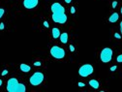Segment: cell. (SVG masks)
<instances>
[{
  "instance_id": "ac0fdd59",
  "label": "cell",
  "mask_w": 122,
  "mask_h": 92,
  "mask_svg": "<svg viewBox=\"0 0 122 92\" xmlns=\"http://www.w3.org/2000/svg\"><path fill=\"white\" fill-rule=\"evenodd\" d=\"M76 13V9H75V7H72L71 8V14H75Z\"/></svg>"
},
{
  "instance_id": "603a6c76",
  "label": "cell",
  "mask_w": 122,
  "mask_h": 92,
  "mask_svg": "<svg viewBox=\"0 0 122 92\" xmlns=\"http://www.w3.org/2000/svg\"><path fill=\"white\" fill-rule=\"evenodd\" d=\"M4 27H5V26H4V23H3V22H2V23H0V29L3 30V29H4Z\"/></svg>"
},
{
  "instance_id": "52a82bcc",
  "label": "cell",
  "mask_w": 122,
  "mask_h": 92,
  "mask_svg": "<svg viewBox=\"0 0 122 92\" xmlns=\"http://www.w3.org/2000/svg\"><path fill=\"white\" fill-rule=\"evenodd\" d=\"M39 3V0H23V6L26 9H34Z\"/></svg>"
},
{
  "instance_id": "8992f818",
  "label": "cell",
  "mask_w": 122,
  "mask_h": 92,
  "mask_svg": "<svg viewBox=\"0 0 122 92\" xmlns=\"http://www.w3.org/2000/svg\"><path fill=\"white\" fill-rule=\"evenodd\" d=\"M51 56H53L56 59H62L65 56V51L60 47L53 46L51 49Z\"/></svg>"
},
{
  "instance_id": "ba28073f",
  "label": "cell",
  "mask_w": 122,
  "mask_h": 92,
  "mask_svg": "<svg viewBox=\"0 0 122 92\" xmlns=\"http://www.w3.org/2000/svg\"><path fill=\"white\" fill-rule=\"evenodd\" d=\"M118 19H119L118 14H117V13H113V14H112V16L110 17L109 21H110V22H116V21L118 20Z\"/></svg>"
},
{
  "instance_id": "484cf974",
  "label": "cell",
  "mask_w": 122,
  "mask_h": 92,
  "mask_svg": "<svg viewBox=\"0 0 122 92\" xmlns=\"http://www.w3.org/2000/svg\"><path fill=\"white\" fill-rule=\"evenodd\" d=\"M120 31H121V34H122V21L120 22Z\"/></svg>"
},
{
  "instance_id": "d4e9b609",
  "label": "cell",
  "mask_w": 122,
  "mask_h": 92,
  "mask_svg": "<svg viewBox=\"0 0 122 92\" xmlns=\"http://www.w3.org/2000/svg\"><path fill=\"white\" fill-rule=\"evenodd\" d=\"M64 1H65L67 4H69V3H71V2H72V0H64Z\"/></svg>"
},
{
  "instance_id": "7402d4cb",
  "label": "cell",
  "mask_w": 122,
  "mask_h": 92,
  "mask_svg": "<svg viewBox=\"0 0 122 92\" xmlns=\"http://www.w3.org/2000/svg\"><path fill=\"white\" fill-rule=\"evenodd\" d=\"M78 84H79V86H80V87H83V86L85 85V84H84L83 82H79Z\"/></svg>"
},
{
  "instance_id": "83f0119b",
  "label": "cell",
  "mask_w": 122,
  "mask_h": 92,
  "mask_svg": "<svg viewBox=\"0 0 122 92\" xmlns=\"http://www.w3.org/2000/svg\"><path fill=\"white\" fill-rule=\"evenodd\" d=\"M121 14H122V8H121Z\"/></svg>"
},
{
  "instance_id": "3957f363",
  "label": "cell",
  "mask_w": 122,
  "mask_h": 92,
  "mask_svg": "<svg viewBox=\"0 0 122 92\" xmlns=\"http://www.w3.org/2000/svg\"><path fill=\"white\" fill-rule=\"evenodd\" d=\"M112 54H113V51L112 49L105 48L102 50V51L100 53V59L103 63H109V62H111V60L112 58Z\"/></svg>"
},
{
  "instance_id": "d6986e66",
  "label": "cell",
  "mask_w": 122,
  "mask_h": 92,
  "mask_svg": "<svg viewBox=\"0 0 122 92\" xmlns=\"http://www.w3.org/2000/svg\"><path fill=\"white\" fill-rule=\"evenodd\" d=\"M116 68H117L116 66H112V67H111V71H112V72H114V71L116 70Z\"/></svg>"
},
{
  "instance_id": "2e32d148",
  "label": "cell",
  "mask_w": 122,
  "mask_h": 92,
  "mask_svg": "<svg viewBox=\"0 0 122 92\" xmlns=\"http://www.w3.org/2000/svg\"><path fill=\"white\" fill-rule=\"evenodd\" d=\"M70 51H75V47L73 45H70Z\"/></svg>"
},
{
  "instance_id": "cb8c5ba5",
  "label": "cell",
  "mask_w": 122,
  "mask_h": 92,
  "mask_svg": "<svg viewBox=\"0 0 122 92\" xmlns=\"http://www.w3.org/2000/svg\"><path fill=\"white\" fill-rule=\"evenodd\" d=\"M44 25H45L46 27H47V28H48V27L50 26V25H49V22H48V21H45V22H44Z\"/></svg>"
},
{
  "instance_id": "7c38bea8",
  "label": "cell",
  "mask_w": 122,
  "mask_h": 92,
  "mask_svg": "<svg viewBox=\"0 0 122 92\" xmlns=\"http://www.w3.org/2000/svg\"><path fill=\"white\" fill-rule=\"evenodd\" d=\"M20 70H21L22 72H24V73H27V72H29L30 70H31V67L28 66V65H26V64H21V65L20 66Z\"/></svg>"
},
{
  "instance_id": "5bb4252c",
  "label": "cell",
  "mask_w": 122,
  "mask_h": 92,
  "mask_svg": "<svg viewBox=\"0 0 122 92\" xmlns=\"http://www.w3.org/2000/svg\"><path fill=\"white\" fill-rule=\"evenodd\" d=\"M4 13H5L4 9H2V8H0V19H1V18L3 17V15H4Z\"/></svg>"
},
{
  "instance_id": "30bf717a",
  "label": "cell",
  "mask_w": 122,
  "mask_h": 92,
  "mask_svg": "<svg viewBox=\"0 0 122 92\" xmlns=\"http://www.w3.org/2000/svg\"><path fill=\"white\" fill-rule=\"evenodd\" d=\"M89 85L90 86H92L93 88H95V89H97V88H99V82H98V81H96V80H91V81H89Z\"/></svg>"
},
{
  "instance_id": "6da1fadb",
  "label": "cell",
  "mask_w": 122,
  "mask_h": 92,
  "mask_svg": "<svg viewBox=\"0 0 122 92\" xmlns=\"http://www.w3.org/2000/svg\"><path fill=\"white\" fill-rule=\"evenodd\" d=\"M51 12H52V20L56 23H59V24H64L68 18L65 14V8L61 5L60 3H53L51 7Z\"/></svg>"
},
{
  "instance_id": "9c48e42d",
  "label": "cell",
  "mask_w": 122,
  "mask_h": 92,
  "mask_svg": "<svg viewBox=\"0 0 122 92\" xmlns=\"http://www.w3.org/2000/svg\"><path fill=\"white\" fill-rule=\"evenodd\" d=\"M60 30L57 28V27H54L53 29H52V37L54 38V39H57V38H59L60 37Z\"/></svg>"
},
{
  "instance_id": "9a60e30c",
  "label": "cell",
  "mask_w": 122,
  "mask_h": 92,
  "mask_svg": "<svg viewBox=\"0 0 122 92\" xmlns=\"http://www.w3.org/2000/svg\"><path fill=\"white\" fill-rule=\"evenodd\" d=\"M114 38H116V39H121V36H120L118 33H114Z\"/></svg>"
},
{
  "instance_id": "5b68a950",
  "label": "cell",
  "mask_w": 122,
  "mask_h": 92,
  "mask_svg": "<svg viewBox=\"0 0 122 92\" xmlns=\"http://www.w3.org/2000/svg\"><path fill=\"white\" fill-rule=\"evenodd\" d=\"M94 69H93V66L90 65V64H84L82 65L80 70H79V74L81 77H82V78H86V77L90 76L91 74L93 73Z\"/></svg>"
},
{
  "instance_id": "e0dca14e",
  "label": "cell",
  "mask_w": 122,
  "mask_h": 92,
  "mask_svg": "<svg viewBox=\"0 0 122 92\" xmlns=\"http://www.w3.org/2000/svg\"><path fill=\"white\" fill-rule=\"evenodd\" d=\"M112 8H115V7L117 6V2H116V1H113L112 4Z\"/></svg>"
},
{
  "instance_id": "ffe728a7",
  "label": "cell",
  "mask_w": 122,
  "mask_h": 92,
  "mask_svg": "<svg viewBox=\"0 0 122 92\" xmlns=\"http://www.w3.org/2000/svg\"><path fill=\"white\" fill-rule=\"evenodd\" d=\"M34 65H35V66H41V62H40V61H37V62H34Z\"/></svg>"
},
{
  "instance_id": "8fae6325",
  "label": "cell",
  "mask_w": 122,
  "mask_h": 92,
  "mask_svg": "<svg viewBox=\"0 0 122 92\" xmlns=\"http://www.w3.org/2000/svg\"><path fill=\"white\" fill-rule=\"evenodd\" d=\"M60 41H61V43H63V44H66L67 42H68V34L67 33H62L60 35Z\"/></svg>"
},
{
  "instance_id": "277c9868",
  "label": "cell",
  "mask_w": 122,
  "mask_h": 92,
  "mask_svg": "<svg viewBox=\"0 0 122 92\" xmlns=\"http://www.w3.org/2000/svg\"><path fill=\"white\" fill-rule=\"evenodd\" d=\"M44 81V75L43 73H40V72H37V73H34L32 75V77L30 78L29 80V82L31 85L33 86H38L40 85Z\"/></svg>"
},
{
  "instance_id": "7a4b0ae2",
  "label": "cell",
  "mask_w": 122,
  "mask_h": 92,
  "mask_svg": "<svg viewBox=\"0 0 122 92\" xmlns=\"http://www.w3.org/2000/svg\"><path fill=\"white\" fill-rule=\"evenodd\" d=\"M8 92H25L26 87L23 83H20L16 78H12L7 82Z\"/></svg>"
},
{
  "instance_id": "4316f807",
  "label": "cell",
  "mask_w": 122,
  "mask_h": 92,
  "mask_svg": "<svg viewBox=\"0 0 122 92\" xmlns=\"http://www.w3.org/2000/svg\"><path fill=\"white\" fill-rule=\"evenodd\" d=\"M2 83H3V82H2V80H0V86L2 85Z\"/></svg>"
},
{
  "instance_id": "4fadbf2b",
  "label": "cell",
  "mask_w": 122,
  "mask_h": 92,
  "mask_svg": "<svg viewBox=\"0 0 122 92\" xmlns=\"http://www.w3.org/2000/svg\"><path fill=\"white\" fill-rule=\"evenodd\" d=\"M116 61H117V62H119V63H122V54H120V55L117 56Z\"/></svg>"
},
{
  "instance_id": "44dd1931",
  "label": "cell",
  "mask_w": 122,
  "mask_h": 92,
  "mask_svg": "<svg viewBox=\"0 0 122 92\" xmlns=\"http://www.w3.org/2000/svg\"><path fill=\"white\" fill-rule=\"evenodd\" d=\"M8 74V70H4L3 72H2V76H6Z\"/></svg>"
}]
</instances>
